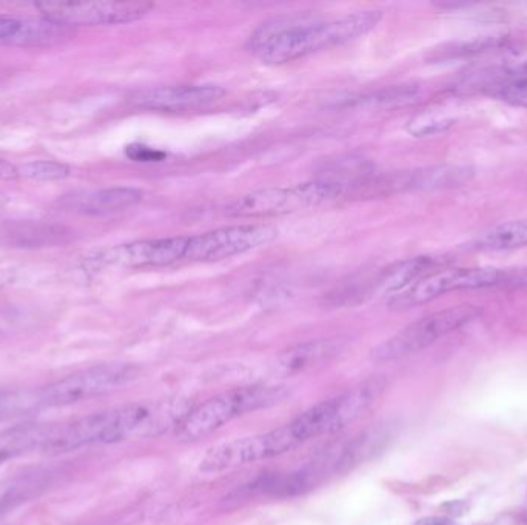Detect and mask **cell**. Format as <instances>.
Instances as JSON below:
<instances>
[{"mask_svg":"<svg viewBox=\"0 0 527 525\" xmlns=\"http://www.w3.org/2000/svg\"><path fill=\"white\" fill-rule=\"evenodd\" d=\"M70 168L61 162L31 161L17 165V178L33 179V181H61L68 178Z\"/></svg>","mask_w":527,"mask_h":525,"instance_id":"obj_22","label":"cell"},{"mask_svg":"<svg viewBox=\"0 0 527 525\" xmlns=\"http://www.w3.org/2000/svg\"><path fill=\"white\" fill-rule=\"evenodd\" d=\"M127 154L133 161L138 162H156L164 159V153H161V151L142 147V145H131V147H128Z\"/></svg>","mask_w":527,"mask_h":525,"instance_id":"obj_25","label":"cell"},{"mask_svg":"<svg viewBox=\"0 0 527 525\" xmlns=\"http://www.w3.org/2000/svg\"><path fill=\"white\" fill-rule=\"evenodd\" d=\"M144 198L139 188L108 187L98 190L73 191L64 194L58 201L59 207L79 215L102 216L135 207Z\"/></svg>","mask_w":527,"mask_h":525,"instance_id":"obj_15","label":"cell"},{"mask_svg":"<svg viewBox=\"0 0 527 525\" xmlns=\"http://www.w3.org/2000/svg\"><path fill=\"white\" fill-rule=\"evenodd\" d=\"M25 21L13 16L0 14V42H16L24 30Z\"/></svg>","mask_w":527,"mask_h":525,"instance_id":"obj_24","label":"cell"},{"mask_svg":"<svg viewBox=\"0 0 527 525\" xmlns=\"http://www.w3.org/2000/svg\"><path fill=\"white\" fill-rule=\"evenodd\" d=\"M474 176V170L458 165L421 168V170L395 173L387 178L376 179L373 191L446 190L461 187Z\"/></svg>","mask_w":527,"mask_h":525,"instance_id":"obj_14","label":"cell"},{"mask_svg":"<svg viewBox=\"0 0 527 525\" xmlns=\"http://www.w3.org/2000/svg\"><path fill=\"white\" fill-rule=\"evenodd\" d=\"M527 245V219L504 222L486 231L475 247L480 250H514V248L526 247Z\"/></svg>","mask_w":527,"mask_h":525,"instance_id":"obj_18","label":"cell"},{"mask_svg":"<svg viewBox=\"0 0 527 525\" xmlns=\"http://www.w3.org/2000/svg\"><path fill=\"white\" fill-rule=\"evenodd\" d=\"M478 316H481V308L475 305H458V307L435 311L412 322L397 335L378 345L376 350H373V356L378 361H393L421 352L424 348L435 344L438 339L475 321Z\"/></svg>","mask_w":527,"mask_h":525,"instance_id":"obj_4","label":"cell"},{"mask_svg":"<svg viewBox=\"0 0 527 525\" xmlns=\"http://www.w3.org/2000/svg\"><path fill=\"white\" fill-rule=\"evenodd\" d=\"M53 430L51 424H25L0 432V465L33 450L45 449Z\"/></svg>","mask_w":527,"mask_h":525,"instance_id":"obj_16","label":"cell"},{"mask_svg":"<svg viewBox=\"0 0 527 525\" xmlns=\"http://www.w3.org/2000/svg\"><path fill=\"white\" fill-rule=\"evenodd\" d=\"M452 127V121L443 116H420L410 122V133L415 136H432V134L443 133L447 128Z\"/></svg>","mask_w":527,"mask_h":525,"instance_id":"obj_23","label":"cell"},{"mask_svg":"<svg viewBox=\"0 0 527 525\" xmlns=\"http://www.w3.org/2000/svg\"><path fill=\"white\" fill-rule=\"evenodd\" d=\"M415 525H455L454 522L440 516H429V518L420 519Z\"/></svg>","mask_w":527,"mask_h":525,"instance_id":"obj_27","label":"cell"},{"mask_svg":"<svg viewBox=\"0 0 527 525\" xmlns=\"http://www.w3.org/2000/svg\"><path fill=\"white\" fill-rule=\"evenodd\" d=\"M421 94L423 91H421L420 85H393V87H386L363 97L361 104L364 107L375 108V110H392V108L415 104L420 99Z\"/></svg>","mask_w":527,"mask_h":525,"instance_id":"obj_19","label":"cell"},{"mask_svg":"<svg viewBox=\"0 0 527 525\" xmlns=\"http://www.w3.org/2000/svg\"><path fill=\"white\" fill-rule=\"evenodd\" d=\"M42 408L39 401V392H11V390H0V418L5 416L25 415Z\"/></svg>","mask_w":527,"mask_h":525,"instance_id":"obj_21","label":"cell"},{"mask_svg":"<svg viewBox=\"0 0 527 525\" xmlns=\"http://www.w3.org/2000/svg\"><path fill=\"white\" fill-rule=\"evenodd\" d=\"M441 261L437 258H413L397 262L376 273L372 281L358 282L346 288L341 298L352 301L353 298H366V296L380 295V293H401L406 288L412 287L415 282L430 275Z\"/></svg>","mask_w":527,"mask_h":525,"instance_id":"obj_13","label":"cell"},{"mask_svg":"<svg viewBox=\"0 0 527 525\" xmlns=\"http://www.w3.org/2000/svg\"><path fill=\"white\" fill-rule=\"evenodd\" d=\"M278 231L272 225L246 224L218 228L202 235L188 238L185 259L196 262H213L244 255L256 248L272 244Z\"/></svg>","mask_w":527,"mask_h":525,"instance_id":"obj_10","label":"cell"},{"mask_svg":"<svg viewBox=\"0 0 527 525\" xmlns=\"http://www.w3.org/2000/svg\"><path fill=\"white\" fill-rule=\"evenodd\" d=\"M514 281L511 273L491 267L447 268L435 271L415 282L398 295H393L389 305L398 310L427 304L450 291L480 290V288L500 287Z\"/></svg>","mask_w":527,"mask_h":525,"instance_id":"obj_5","label":"cell"},{"mask_svg":"<svg viewBox=\"0 0 527 525\" xmlns=\"http://www.w3.org/2000/svg\"><path fill=\"white\" fill-rule=\"evenodd\" d=\"M286 395L284 387L269 385L233 388L192 408L176 425V436L182 442L199 441L239 416L278 404Z\"/></svg>","mask_w":527,"mask_h":525,"instance_id":"obj_2","label":"cell"},{"mask_svg":"<svg viewBox=\"0 0 527 525\" xmlns=\"http://www.w3.org/2000/svg\"><path fill=\"white\" fill-rule=\"evenodd\" d=\"M383 19L381 11H358L323 19L312 14L275 17L250 37L249 48L259 61L286 64L321 50L340 47L372 31Z\"/></svg>","mask_w":527,"mask_h":525,"instance_id":"obj_1","label":"cell"},{"mask_svg":"<svg viewBox=\"0 0 527 525\" xmlns=\"http://www.w3.org/2000/svg\"><path fill=\"white\" fill-rule=\"evenodd\" d=\"M187 244V236L128 242L99 251L91 262L99 268L165 267L185 259Z\"/></svg>","mask_w":527,"mask_h":525,"instance_id":"obj_11","label":"cell"},{"mask_svg":"<svg viewBox=\"0 0 527 525\" xmlns=\"http://www.w3.org/2000/svg\"><path fill=\"white\" fill-rule=\"evenodd\" d=\"M492 96L515 107L527 108V67L518 68L492 85Z\"/></svg>","mask_w":527,"mask_h":525,"instance_id":"obj_20","label":"cell"},{"mask_svg":"<svg viewBox=\"0 0 527 525\" xmlns=\"http://www.w3.org/2000/svg\"><path fill=\"white\" fill-rule=\"evenodd\" d=\"M224 94V88L218 85H167L141 91L133 97V102L145 110L188 111L209 107L221 101Z\"/></svg>","mask_w":527,"mask_h":525,"instance_id":"obj_12","label":"cell"},{"mask_svg":"<svg viewBox=\"0 0 527 525\" xmlns=\"http://www.w3.org/2000/svg\"><path fill=\"white\" fill-rule=\"evenodd\" d=\"M42 16L58 27H101L139 21L152 11L150 2L93 0V2H42Z\"/></svg>","mask_w":527,"mask_h":525,"instance_id":"obj_7","label":"cell"},{"mask_svg":"<svg viewBox=\"0 0 527 525\" xmlns=\"http://www.w3.org/2000/svg\"><path fill=\"white\" fill-rule=\"evenodd\" d=\"M8 204L7 194L0 193V210Z\"/></svg>","mask_w":527,"mask_h":525,"instance_id":"obj_28","label":"cell"},{"mask_svg":"<svg viewBox=\"0 0 527 525\" xmlns=\"http://www.w3.org/2000/svg\"><path fill=\"white\" fill-rule=\"evenodd\" d=\"M343 344L335 339H319V341L304 342L287 348L279 355V365L289 372H299L321 362L329 361L338 355Z\"/></svg>","mask_w":527,"mask_h":525,"instance_id":"obj_17","label":"cell"},{"mask_svg":"<svg viewBox=\"0 0 527 525\" xmlns=\"http://www.w3.org/2000/svg\"><path fill=\"white\" fill-rule=\"evenodd\" d=\"M341 182L330 179L304 182L293 187H272L242 194L225 207V213L233 218H269L318 207L335 201L347 193Z\"/></svg>","mask_w":527,"mask_h":525,"instance_id":"obj_3","label":"cell"},{"mask_svg":"<svg viewBox=\"0 0 527 525\" xmlns=\"http://www.w3.org/2000/svg\"><path fill=\"white\" fill-rule=\"evenodd\" d=\"M298 445L299 442L296 441L290 425H282L279 429L264 433V435L247 436V438L216 445L202 458L201 470L213 473L235 469L241 465L284 455L296 449Z\"/></svg>","mask_w":527,"mask_h":525,"instance_id":"obj_9","label":"cell"},{"mask_svg":"<svg viewBox=\"0 0 527 525\" xmlns=\"http://www.w3.org/2000/svg\"><path fill=\"white\" fill-rule=\"evenodd\" d=\"M373 387L356 388L352 392L319 402L298 418L289 422L299 445L319 436L330 435L344 429L346 425L360 418L375 398Z\"/></svg>","mask_w":527,"mask_h":525,"instance_id":"obj_8","label":"cell"},{"mask_svg":"<svg viewBox=\"0 0 527 525\" xmlns=\"http://www.w3.org/2000/svg\"><path fill=\"white\" fill-rule=\"evenodd\" d=\"M138 376L130 364H102L85 368L37 390L42 407H64L118 390Z\"/></svg>","mask_w":527,"mask_h":525,"instance_id":"obj_6","label":"cell"},{"mask_svg":"<svg viewBox=\"0 0 527 525\" xmlns=\"http://www.w3.org/2000/svg\"><path fill=\"white\" fill-rule=\"evenodd\" d=\"M17 178V165L10 164L7 161H0V179L8 181V179Z\"/></svg>","mask_w":527,"mask_h":525,"instance_id":"obj_26","label":"cell"}]
</instances>
